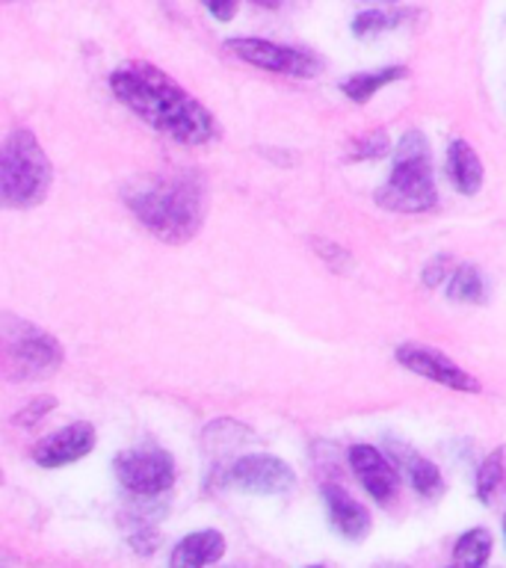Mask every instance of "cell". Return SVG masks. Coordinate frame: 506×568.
I'll return each mask as SVG.
<instances>
[{
	"label": "cell",
	"instance_id": "obj_1",
	"mask_svg": "<svg viewBox=\"0 0 506 568\" xmlns=\"http://www.w3.org/2000/svg\"><path fill=\"white\" fill-rule=\"evenodd\" d=\"M110 89L142 122L181 145H202L216 136L213 115L166 71L151 62H124L110 74Z\"/></svg>",
	"mask_w": 506,
	"mask_h": 568
},
{
	"label": "cell",
	"instance_id": "obj_2",
	"mask_svg": "<svg viewBox=\"0 0 506 568\" xmlns=\"http://www.w3.org/2000/svg\"><path fill=\"white\" fill-rule=\"evenodd\" d=\"M124 204L163 243H186L204 222V186L195 175H145L124 190Z\"/></svg>",
	"mask_w": 506,
	"mask_h": 568
},
{
	"label": "cell",
	"instance_id": "obj_3",
	"mask_svg": "<svg viewBox=\"0 0 506 568\" xmlns=\"http://www.w3.org/2000/svg\"><path fill=\"white\" fill-rule=\"evenodd\" d=\"M53 166L33 131L18 128L0 151V202L3 207L27 211L42 204L51 193Z\"/></svg>",
	"mask_w": 506,
	"mask_h": 568
},
{
	"label": "cell",
	"instance_id": "obj_4",
	"mask_svg": "<svg viewBox=\"0 0 506 568\" xmlns=\"http://www.w3.org/2000/svg\"><path fill=\"white\" fill-rule=\"evenodd\" d=\"M435 202H438V193H435L426 136L421 131L403 133L394 151L388 184L376 193V204L391 213H424L435 207Z\"/></svg>",
	"mask_w": 506,
	"mask_h": 568
},
{
	"label": "cell",
	"instance_id": "obj_5",
	"mask_svg": "<svg viewBox=\"0 0 506 568\" xmlns=\"http://www.w3.org/2000/svg\"><path fill=\"white\" fill-rule=\"evenodd\" d=\"M62 367V346L44 328L18 320L12 314L3 317V371L12 382L48 379Z\"/></svg>",
	"mask_w": 506,
	"mask_h": 568
},
{
	"label": "cell",
	"instance_id": "obj_6",
	"mask_svg": "<svg viewBox=\"0 0 506 568\" xmlns=\"http://www.w3.org/2000/svg\"><path fill=\"white\" fill-rule=\"evenodd\" d=\"M113 470L131 495L158 497L175 483V459L160 447H131L113 459Z\"/></svg>",
	"mask_w": 506,
	"mask_h": 568
},
{
	"label": "cell",
	"instance_id": "obj_7",
	"mask_svg": "<svg viewBox=\"0 0 506 568\" xmlns=\"http://www.w3.org/2000/svg\"><path fill=\"white\" fill-rule=\"evenodd\" d=\"M229 486L246 495H287L296 486V474L284 459L270 453H249L229 465Z\"/></svg>",
	"mask_w": 506,
	"mask_h": 568
},
{
	"label": "cell",
	"instance_id": "obj_8",
	"mask_svg": "<svg viewBox=\"0 0 506 568\" xmlns=\"http://www.w3.org/2000/svg\"><path fill=\"white\" fill-rule=\"evenodd\" d=\"M231 53H237L240 60L252 62L257 69L273 71V74H287V78H314L320 74V60L314 53L300 51V48H287V44L266 42V39H229L225 42Z\"/></svg>",
	"mask_w": 506,
	"mask_h": 568
},
{
	"label": "cell",
	"instance_id": "obj_9",
	"mask_svg": "<svg viewBox=\"0 0 506 568\" xmlns=\"http://www.w3.org/2000/svg\"><path fill=\"white\" fill-rule=\"evenodd\" d=\"M397 362L406 367V371L424 376V379H433L444 388L462 390V394H477L479 382L470 376L468 371H462L459 364H453L451 358L433 346H417V344H403L397 346Z\"/></svg>",
	"mask_w": 506,
	"mask_h": 568
},
{
	"label": "cell",
	"instance_id": "obj_10",
	"mask_svg": "<svg viewBox=\"0 0 506 568\" xmlns=\"http://www.w3.org/2000/svg\"><path fill=\"white\" fill-rule=\"evenodd\" d=\"M92 447H95V429L87 420H78L36 444L33 459L42 468H62V465L83 459Z\"/></svg>",
	"mask_w": 506,
	"mask_h": 568
},
{
	"label": "cell",
	"instance_id": "obj_11",
	"mask_svg": "<svg viewBox=\"0 0 506 568\" xmlns=\"http://www.w3.org/2000/svg\"><path fill=\"white\" fill-rule=\"evenodd\" d=\"M350 462H353V470L358 474V483H362L364 491L373 500L388 504L391 497L397 495V468L376 447H371V444H355L353 450H350Z\"/></svg>",
	"mask_w": 506,
	"mask_h": 568
},
{
	"label": "cell",
	"instance_id": "obj_12",
	"mask_svg": "<svg viewBox=\"0 0 506 568\" xmlns=\"http://www.w3.org/2000/svg\"><path fill=\"white\" fill-rule=\"evenodd\" d=\"M323 500H326L328 524L335 527L344 539L362 541L371 532V513L364 509L355 497H350L341 486L323 488Z\"/></svg>",
	"mask_w": 506,
	"mask_h": 568
},
{
	"label": "cell",
	"instance_id": "obj_13",
	"mask_svg": "<svg viewBox=\"0 0 506 568\" xmlns=\"http://www.w3.org/2000/svg\"><path fill=\"white\" fill-rule=\"evenodd\" d=\"M222 554H225V539L220 530L190 532L172 550L169 568H204L222 559Z\"/></svg>",
	"mask_w": 506,
	"mask_h": 568
},
{
	"label": "cell",
	"instance_id": "obj_14",
	"mask_svg": "<svg viewBox=\"0 0 506 568\" xmlns=\"http://www.w3.org/2000/svg\"><path fill=\"white\" fill-rule=\"evenodd\" d=\"M447 175L462 195L479 193L483 186V160L465 140H453L447 149Z\"/></svg>",
	"mask_w": 506,
	"mask_h": 568
},
{
	"label": "cell",
	"instance_id": "obj_15",
	"mask_svg": "<svg viewBox=\"0 0 506 568\" xmlns=\"http://www.w3.org/2000/svg\"><path fill=\"white\" fill-rule=\"evenodd\" d=\"M394 459L399 462V468L408 477L412 488L421 497H438L444 495V477L442 470L435 468L433 462L417 456V453L406 450V447H394Z\"/></svg>",
	"mask_w": 506,
	"mask_h": 568
},
{
	"label": "cell",
	"instance_id": "obj_16",
	"mask_svg": "<svg viewBox=\"0 0 506 568\" xmlns=\"http://www.w3.org/2000/svg\"><path fill=\"white\" fill-rule=\"evenodd\" d=\"M403 78H406V69H403V65H388V69L380 71H362V74L346 78L344 83H341V92H344L350 101H355V104H367L382 87L397 83V80Z\"/></svg>",
	"mask_w": 506,
	"mask_h": 568
},
{
	"label": "cell",
	"instance_id": "obj_17",
	"mask_svg": "<svg viewBox=\"0 0 506 568\" xmlns=\"http://www.w3.org/2000/svg\"><path fill=\"white\" fill-rule=\"evenodd\" d=\"M506 491V447L488 453L477 470V497L483 506H492Z\"/></svg>",
	"mask_w": 506,
	"mask_h": 568
},
{
	"label": "cell",
	"instance_id": "obj_18",
	"mask_svg": "<svg viewBox=\"0 0 506 568\" xmlns=\"http://www.w3.org/2000/svg\"><path fill=\"white\" fill-rule=\"evenodd\" d=\"M488 557H492V532L474 527V530L462 532L456 541L451 568H486Z\"/></svg>",
	"mask_w": 506,
	"mask_h": 568
},
{
	"label": "cell",
	"instance_id": "obj_19",
	"mask_svg": "<svg viewBox=\"0 0 506 568\" xmlns=\"http://www.w3.org/2000/svg\"><path fill=\"white\" fill-rule=\"evenodd\" d=\"M447 296L453 302H468V305H479L486 302V278L474 264L456 266V273L447 282Z\"/></svg>",
	"mask_w": 506,
	"mask_h": 568
},
{
	"label": "cell",
	"instance_id": "obj_20",
	"mask_svg": "<svg viewBox=\"0 0 506 568\" xmlns=\"http://www.w3.org/2000/svg\"><path fill=\"white\" fill-rule=\"evenodd\" d=\"M406 12H380V9H371V12H362V16L353 21V33L367 39V36L385 33V30H394L406 21Z\"/></svg>",
	"mask_w": 506,
	"mask_h": 568
},
{
	"label": "cell",
	"instance_id": "obj_21",
	"mask_svg": "<svg viewBox=\"0 0 506 568\" xmlns=\"http://www.w3.org/2000/svg\"><path fill=\"white\" fill-rule=\"evenodd\" d=\"M388 151H391L388 133L371 131V133H364V136H358V140H353V145H350V158L353 160H380V158H385Z\"/></svg>",
	"mask_w": 506,
	"mask_h": 568
},
{
	"label": "cell",
	"instance_id": "obj_22",
	"mask_svg": "<svg viewBox=\"0 0 506 568\" xmlns=\"http://www.w3.org/2000/svg\"><path fill=\"white\" fill-rule=\"evenodd\" d=\"M311 246H314V252L320 255V261L326 266H332V270H337V273H346L350 266H353V255L346 252V248H341L337 243H328V240L323 237H314L311 240Z\"/></svg>",
	"mask_w": 506,
	"mask_h": 568
},
{
	"label": "cell",
	"instance_id": "obj_23",
	"mask_svg": "<svg viewBox=\"0 0 506 568\" xmlns=\"http://www.w3.org/2000/svg\"><path fill=\"white\" fill-rule=\"evenodd\" d=\"M53 408H57V397H36L33 403H27V406L18 412L16 424L21 426V429H30V426L39 424L48 412H53Z\"/></svg>",
	"mask_w": 506,
	"mask_h": 568
},
{
	"label": "cell",
	"instance_id": "obj_24",
	"mask_svg": "<svg viewBox=\"0 0 506 568\" xmlns=\"http://www.w3.org/2000/svg\"><path fill=\"white\" fill-rule=\"evenodd\" d=\"M447 270H451V257L435 255L433 261H426L421 282H424V287H438V284L447 282Z\"/></svg>",
	"mask_w": 506,
	"mask_h": 568
},
{
	"label": "cell",
	"instance_id": "obj_25",
	"mask_svg": "<svg viewBox=\"0 0 506 568\" xmlns=\"http://www.w3.org/2000/svg\"><path fill=\"white\" fill-rule=\"evenodd\" d=\"M255 3H261V7H270V9L279 7V0H255Z\"/></svg>",
	"mask_w": 506,
	"mask_h": 568
},
{
	"label": "cell",
	"instance_id": "obj_26",
	"mask_svg": "<svg viewBox=\"0 0 506 568\" xmlns=\"http://www.w3.org/2000/svg\"><path fill=\"white\" fill-rule=\"evenodd\" d=\"M308 568H323V566H308Z\"/></svg>",
	"mask_w": 506,
	"mask_h": 568
},
{
	"label": "cell",
	"instance_id": "obj_27",
	"mask_svg": "<svg viewBox=\"0 0 506 568\" xmlns=\"http://www.w3.org/2000/svg\"><path fill=\"white\" fill-rule=\"evenodd\" d=\"M388 3H397V0H388Z\"/></svg>",
	"mask_w": 506,
	"mask_h": 568
},
{
	"label": "cell",
	"instance_id": "obj_28",
	"mask_svg": "<svg viewBox=\"0 0 506 568\" xmlns=\"http://www.w3.org/2000/svg\"><path fill=\"white\" fill-rule=\"evenodd\" d=\"M504 532H506V521H504Z\"/></svg>",
	"mask_w": 506,
	"mask_h": 568
}]
</instances>
